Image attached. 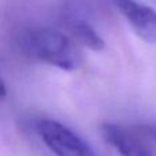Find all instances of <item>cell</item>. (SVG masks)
<instances>
[{"mask_svg": "<svg viewBox=\"0 0 156 156\" xmlns=\"http://www.w3.org/2000/svg\"><path fill=\"white\" fill-rule=\"evenodd\" d=\"M21 45L32 59L63 71H76L82 65V58L76 44L65 33L52 27L26 30L21 38Z\"/></svg>", "mask_w": 156, "mask_h": 156, "instance_id": "1", "label": "cell"}, {"mask_svg": "<svg viewBox=\"0 0 156 156\" xmlns=\"http://www.w3.org/2000/svg\"><path fill=\"white\" fill-rule=\"evenodd\" d=\"M36 132L55 156H96L93 148L62 122L41 118L36 122Z\"/></svg>", "mask_w": 156, "mask_h": 156, "instance_id": "2", "label": "cell"}, {"mask_svg": "<svg viewBox=\"0 0 156 156\" xmlns=\"http://www.w3.org/2000/svg\"><path fill=\"white\" fill-rule=\"evenodd\" d=\"M118 11L144 41L156 44V11L137 0H114Z\"/></svg>", "mask_w": 156, "mask_h": 156, "instance_id": "3", "label": "cell"}, {"mask_svg": "<svg viewBox=\"0 0 156 156\" xmlns=\"http://www.w3.org/2000/svg\"><path fill=\"white\" fill-rule=\"evenodd\" d=\"M100 132L105 143L116 149L121 156H156L154 149L140 137L118 123H103Z\"/></svg>", "mask_w": 156, "mask_h": 156, "instance_id": "4", "label": "cell"}, {"mask_svg": "<svg viewBox=\"0 0 156 156\" xmlns=\"http://www.w3.org/2000/svg\"><path fill=\"white\" fill-rule=\"evenodd\" d=\"M71 33L74 38L83 47L92 49V51L100 52L105 48V41L101 36L97 33L92 25L85 21H74L71 25Z\"/></svg>", "mask_w": 156, "mask_h": 156, "instance_id": "5", "label": "cell"}, {"mask_svg": "<svg viewBox=\"0 0 156 156\" xmlns=\"http://www.w3.org/2000/svg\"><path fill=\"white\" fill-rule=\"evenodd\" d=\"M140 130H141V132H143L145 136H148V137L154 138V140L156 141V122L143 125V126H140Z\"/></svg>", "mask_w": 156, "mask_h": 156, "instance_id": "6", "label": "cell"}, {"mask_svg": "<svg viewBox=\"0 0 156 156\" xmlns=\"http://www.w3.org/2000/svg\"><path fill=\"white\" fill-rule=\"evenodd\" d=\"M7 94H8L7 85H5L4 80L0 77V101H2V100H4L5 97H7Z\"/></svg>", "mask_w": 156, "mask_h": 156, "instance_id": "7", "label": "cell"}]
</instances>
